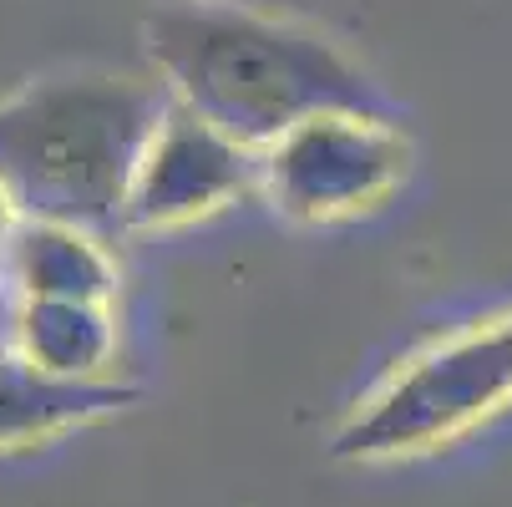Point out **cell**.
<instances>
[{
  "label": "cell",
  "mask_w": 512,
  "mask_h": 507,
  "mask_svg": "<svg viewBox=\"0 0 512 507\" xmlns=\"http://www.w3.org/2000/svg\"><path fill=\"white\" fill-rule=\"evenodd\" d=\"M158 87L249 153L315 112H381L371 77L320 31L188 0L142 21Z\"/></svg>",
  "instance_id": "1"
},
{
  "label": "cell",
  "mask_w": 512,
  "mask_h": 507,
  "mask_svg": "<svg viewBox=\"0 0 512 507\" xmlns=\"http://www.w3.org/2000/svg\"><path fill=\"white\" fill-rule=\"evenodd\" d=\"M168 92L122 71H51L0 97V188L16 219L122 229V198Z\"/></svg>",
  "instance_id": "2"
},
{
  "label": "cell",
  "mask_w": 512,
  "mask_h": 507,
  "mask_svg": "<svg viewBox=\"0 0 512 507\" xmlns=\"http://www.w3.org/2000/svg\"><path fill=\"white\" fill-rule=\"evenodd\" d=\"M512 406V310L411 355L330 437L335 462L436 452Z\"/></svg>",
  "instance_id": "3"
},
{
  "label": "cell",
  "mask_w": 512,
  "mask_h": 507,
  "mask_svg": "<svg viewBox=\"0 0 512 507\" xmlns=\"http://www.w3.org/2000/svg\"><path fill=\"white\" fill-rule=\"evenodd\" d=\"M411 173V137L386 112H315L259 153V193L295 224L376 208Z\"/></svg>",
  "instance_id": "4"
},
{
  "label": "cell",
  "mask_w": 512,
  "mask_h": 507,
  "mask_svg": "<svg viewBox=\"0 0 512 507\" xmlns=\"http://www.w3.org/2000/svg\"><path fill=\"white\" fill-rule=\"evenodd\" d=\"M254 193L259 153L239 148L224 132L198 122L188 107L168 102L132 168L122 198V229H183Z\"/></svg>",
  "instance_id": "5"
},
{
  "label": "cell",
  "mask_w": 512,
  "mask_h": 507,
  "mask_svg": "<svg viewBox=\"0 0 512 507\" xmlns=\"http://www.w3.org/2000/svg\"><path fill=\"white\" fill-rule=\"evenodd\" d=\"M0 279L11 300H87V305H117V254L102 234L46 224V219H16L6 254H0Z\"/></svg>",
  "instance_id": "6"
},
{
  "label": "cell",
  "mask_w": 512,
  "mask_h": 507,
  "mask_svg": "<svg viewBox=\"0 0 512 507\" xmlns=\"http://www.w3.org/2000/svg\"><path fill=\"white\" fill-rule=\"evenodd\" d=\"M11 355L56 381H117V310L87 300H11Z\"/></svg>",
  "instance_id": "7"
},
{
  "label": "cell",
  "mask_w": 512,
  "mask_h": 507,
  "mask_svg": "<svg viewBox=\"0 0 512 507\" xmlns=\"http://www.w3.org/2000/svg\"><path fill=\"white\" fill-rule=\"evenodd\" d=\"M137 401L127 381H56L0 345V457L66 437Z\"/></svg>",
  "instance_id": "8"
},
{
  "label": "cell",
  "mask_w": 512,
  "mask_h": 507,
  "mask_svg": "<svg viewBox=\"0 0 512 507\" xmlns=\"http://www.w3.org/2000/svg\"><path fill=\"white\" fill-rule=\"evenodd\" d=\"M11 229H16V208H11L6 188H0V254H6V239H11Z\"/></svg>",
  "instance_id": "9"
},
{
  "label": "cell",
  "mask_w": 512,
  "mask_h": 507,
  "mask_svg": "<svg viewBox=\"0 0 512 507\" xmlns=\"http://www.w3.org/2000/svg\"><path fill=\"white\" fill-rule=\"evenodd\" d=\"M6 310H11V295H6V279H0V320H6Z\"/></svg>",
  "instance_id": "10"
}]
</instances>
